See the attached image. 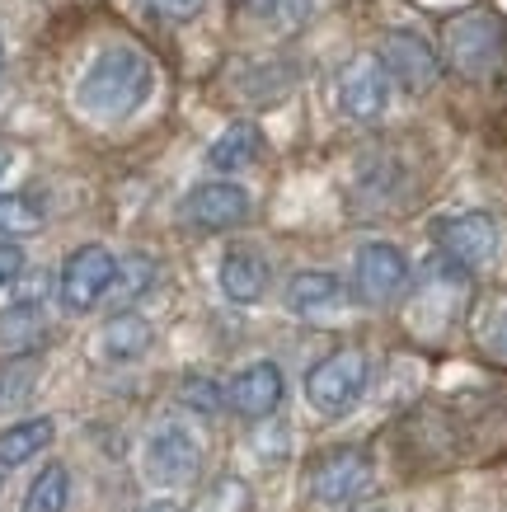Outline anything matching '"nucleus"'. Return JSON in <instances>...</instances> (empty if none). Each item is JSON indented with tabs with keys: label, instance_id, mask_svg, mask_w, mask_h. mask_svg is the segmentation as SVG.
Masks as SVG:
<instances>
[{
	"label": "nucleus",
	"instance_id": "2eb2a0df",
	"mask_svg": "<svg viewBox=\"0 0 507 512\" xmlns=\"http://www.w3.org/2000/svg\"><path fill=\"white\" fill-rule=\"evenodd\" d=\"M259 127L254 123H235L226 127L221 137L212 141V151H207V165H212L216 174H235V170H249L254 160H259Z\"/></svg>",
	"mask_w": 507,
	"mask_h": 512
},
{
	"label": "nucleus",
	"instance_id": "20e7f679",
	"mask_svg": "<svg viewBox=\"0 0 507 512\" xmlns=\"http://www.w3.org/2000/svg\"><path fill=\"white\" fill-rule=\"evenodd\" d=\"M113 278H118V259L104 245H80L66 259L62 278H57V296H62L66 311L80 315V311H90V306H99L104 292H113Z\"/></svg>",
	"mask_w": 507,
	"mask_h": 512
},
{
	"label": "nucleus",
	"instance_id": "9d476101",
	"mask_svg": "<svg viewBox=\"0 0 507 512\" xmlns=\"http://www.w3.org/2000/svg\"><path fill=\"white\" fill-rule=\"evenodd\" d=\"M202 466L198 442L184 433V428H160L146 447V470H151L155 484H188Z\"/></svg>",
	"mask_w": 507,
	"mask_h": 512
},
{
	"label": "nucleus",
	"instance_id": "b1692460",
	"mask_svg": "<svg viewBox=\"0 0 507 512\" xmlns=\"http://www.w3.org/2000/svg\"><path fill=\"white\" fill-rule=\"evenodd\" d=\"M146 10L155 19H165V24H188V19H198L207 10V0H146Z\"/></svg>",
	"mask_w": 507,
	"mask_h": 512
},
{
	"label": "nucleus",
	"instance_id": "412c9836",
	"mask_svg": "<svg viewBox=\"0 0 507 512\" xmlns=\"http://www.w3.org/2000/svg\"><path fill=\"white\" fill-rule=\"evenodd\" d=\"M33 376H38V362H10V367H0V414L29 400Z\"/></svg>",
	"mask_w": 507,
	"mask_h": 512
},
{
	"label": "nucleus",
	"instance_id": "c85d7f7f",
	"mask_svg": "<svg viewBox=\"0 0 507 512\" xmlns=\"http://www.w3.org/2000/svg\"><path fill=\"white\" fill-rule=\"evenodd\" d=\"M0 66H5V47H0Z\"/></svg>",
	"mask_w": 507,
	"mask_h": 512
},
{
	"label": "nucleus",
	"instance_id": "aec40b11",
	"mask_svg": "<svg viewBox=\"0 0 507 512\" xmlns=\"http://www.w3.org/2000/svg\"><path fill=\"white\" fill-rule=\"evenodd\" d=\"M43 226V202L29 193H0V235H33Z\"/></svg>",
	"mask_w": 507,
	"mask_h": 512
},
{
	"label": "nucleus",
	"instance_id": "bb28decb",
	"mask_svg": "<svg viewBox=\"0 0 507 512\" xmlns=\"http://www.w3.org/2000/svg\"><path fill=\"white\" fill-rule=\"evenodd\" d=\"M146 512H179V508H174V503H151Z\"/></svg>",
	"mask_w": 507,
	"mask_h": 512
},
{
	"label": "nucleus",
	"instance_id": "a878e982",
	"mask_svg": "<svg viewBox=\"0 0 507 512\" xmlns=\"http://www.w3.org/2000/svg\"><path fill=\"white\" fill-rule=\"evenodd\" d=\"M489 343H493V348H498V353H507V311H503V315H498V320H493V325H489Z\"/></svg>",
	"mask_w": 507,
	"mask_h": 512
},
{
	"label": "nucleus",
	"instance_id": "f8f14e48",
	"mask_svg": "<svg viewBox=\"0 0 507 512\" xmlns=\"http://www.w3.org/2000/svg\"><path fill=\"white\" fill-rule=\"evenodd\" d=\"M282 400V372L273 362H249L245 372L231 381V404L245 419H268Z\"/></svg>",
	"mask_w": 507,
	"mask_h": 512
},
{
	"label": "nucleus",
	"instance_id": "ddd939ff",
	"mask_svg": "<svg viewBox=\"0 0 507 512\" xmlns=\"http://www.w3.org/2000/svg\"><path fill=\"white\" fill-rule=\"evenodd\" d=\"M221 292L249 306V301H259L268 292V264H263L254 249H231L226 259H221Z\"/></svg>",
	"mask_w": 507,
	"mask_h": 512
},
{
	"label": "nucleus",
	"instance_id": "f03ea898",
	"mask_svg": "<svg viewBox=\"0 0 507 512\" xmlns=\"http://www.w3.org/2000/svg\"><path fill=\"white\" fill-rule=\"evenodd\" d=\"M503 19L493 15V10H461V15H451L442 24V52L446 62H451V71L456 76H489L493 66H498V57H503Z\"/></svg>",
	"mask_w": 507,
	"mask_h": 512
},
{
	"label": "nucleus",
	"instance_id": "f3484780",
	"mask_svg": "<svg viewBox=\"0 0 507 512\" xmlns=\"http://www.w3.org/2000/svg\"><path fill=\"white\" fill-rule=\"evenodd\" d=\"M52 419H24L15 423V428H5L0 433V466H24L29 456H38V451L52 442Z\"/></svg>",
	"mask_w": 507,
	"mask_h": 512
},
{
	"label": "nucleus",
	"instance_id": "7ed1b4c3",
	"mask_svg": "<svg viewBox=\"0 0 507 512\" xmlns=\"http://www.w3.org/2000/svg\"><path fill=\"white\" fill-rule=\"evenodd\" d=\"M367 353L362 348H338L329 353L324 362H315L306 376V400L310 409H320V414H348L357 400H362V390H367Z\"/></svg>",
	"mask_w": 507,
	"mask_h": 512
},
{
	"label": "nucleus",
	"instance_id": "4be33fe9",
	"mask_svg": "<svg viewBox=\"0 0 507 512\" xmlns=\"http://www.w3.org/2000/svg\"><path fill=\"white\" fill-rule=\"evenodd\" d=\"M179 400H184L188 409H198V414H216L226 395H221V386H216V381H207V376H188L184 390H179Z\"/></svg>",
	"mask_w": 507,
	"mask_h": 512
},
{
	"label": "nucleus",
	"instance_id": "423d86ee",
	"mask_svg": "<svg viewBox=\"0 0 507 512\" xmlns=\"http://www.w3.org/2000/svg\"><path fill=\"white\" fill-rule=\"evenodd\" d=\"M353 282H357V296H362L367 306H385V301H395V296L404 292V282H409V259H404L395 245L371 240V245L357 249Z\"/></svg>",
	"mask_w": 507,
	"mask_h": 512
},
{
	"label": "nucleus",
	"instance_id": "a211bd4d",
	"mask_svg": "<svg viewBox=\"0 0 507 512\" xmlns=\"http://www.w3.org/2000/svg\"><path fill=\"white\" fill-rule=\"evenodd\" d=\"M43 311L33 306V301H19V306H10V311L0 315V343L10 348V353H29V348H38L43 343Z\"/></svg>",
	"mask_w": 507,
	"mask_h": 512
},
{
	"label": "nucleus",
	"instance_id": "f257e3e1",
	"mask_svg": "<svg viewBox=\"0 0 507 512\" xmlns=\"http://www.w3.org/2000/svg\"><path fill=\"white\" fill-rule=\"evenodd\" d=\"M155 90V71L137 47H108L90 62L80 80V109L94 118H127Z\"/></svg>",
	"mask_w": 507,
	"mask_h": 512
},
{
	"label": "nucleus",
	"instance_id": "0eeeda50",
	"mask_svg": "<svg viewBox=\"0 0 507 512\" xmlns=\"http://www.w3.org/2000/svg\"><path fill=\"white\" fill-rule=\"evenodd\" d=\"M385 104H390V76H385L381 57H353L338 71V109L348 118L371 123L385 113Z\"/></svg>",
	"mask_w": 507,
	"mask_h": 512
},
{
	"label": "nucleus",
	"instance_id": "cd10ccee",
	"mask_svg": "<svg viewBox=\"0 0 507 512\" xmlns=\"http://www.w3.org/2000/svg\"><path fill=\"white\" fill-rule=\"evenodd\" d=\"M5 165H10V156H5V146H0V174H5Z\"/></svg>",
	"mask_w": 507,
	"mask_h": 512
},
{
	"label": "nucleus",
	"instance_id": "9b49d317",
	"mask_svg": "<svg viewBox=\"0 0 507 512\" xmlns=\"http://www.w3.org/2000/svg\"><path fill=\"white\" fill-rule=\"evenodd\" d=\"M184 212L202 231H231L249 217V193L240 184H198L188 193Z\"/></svg>",
	"mask_w": 507,
	"mask_h": 512
},
{
	"label": "nucleus",
	"instance_id": "393cba45",
	"mask_svg": "<svg viewBox=\"0 0 507 512\" xmlns=\"http://www.w3.org/2000/svg\"><path fill=\"white\" fill-rule=\"evenodd\" d=\"M19 273H24V249H19L15 240H5V245H0V287L15 282Z\"/></svg>",
	"mask_w": 507,
	"mask_h": 512
},
{
	"label": "nucleus",
	"instance_id": "39448f33",
	"mask_svg": "<svg viewBox=\"0 0 507 512\" xmlns=\"http://www.w3.org/2000/svg\"><path fill=\"white\" fill-rule=\"evenodd\" d=\"M437 249L456 268H484L498 254V221L489 212H456L437 226Z\"/></svg>",
	"mask_w": 507,
	"mask_h": 512
},
{
	"label": "nucleus",
	"instance_id": "dca6fc26",
	"mask_svg": "<svg viewBox=\"0 0 507 512\" xmlns=\"http://www.w3.org/2000/svg\"><path fill=\"white\" fill-rule=\"evenodd\" d=\"M99 343H104V357H113V362H132V357H141L146 348H151V325H146L141 315L123 311L104 325Z\"/></svg>",
	"mask_w": 507,
	"mask_h": 512
},
{
	"label": "nucleus",
	"instance_id": "5701e85b",
	"mask_svg": "<svg viewBox=\"0 0 507 512\" xmlns=\"http://www.w3.org/2000/svg\"><path fill=\"white\" fill-rule=\"evenodd\" d=\"M151 259H127L123 268H118V278H113V287H118V301H132V296H141L146 287H151Z\"/></svg>",
	"mask_w": 507,
	"mask_h": 512
},
{
	"label": "nucleus",
	"instance_id": "4468645a",
	"mask_svg": "<svg viewBox=\"0 0 507 512\" xmlns=\"http://www.w3.org/2000/svg\"><path fill=\"white\" fill-rule=\"evenodd\" d=\"M287 306H292L296 315H324V311H338L343 306V282L334 278V273H296L292 287H287Z\"/></svg>",
	"mask_w": 507,
	"mask_h": 512
},
{
	"label": "nucleus",
	"instance_id": "c756f323",
	"mask_svg": "<svg viewBox=\"0 0 507 512\" xmlns=\"http://www.w3.org/2000/svg\"><path fill=\"white\" fill-rule=\"evenodd\" d=\"M371 512H376V508H371Z\"/></svg>",
	"mask_w": 507,
	"mask_h": 512
},
{
	"label": "nucleus",
	"instance_id": "6e6552de",
	"mask_svg": "<svg viewBox=\"0 0 507 512\" xmlns=\"http://www.w3.org/2000/svg\"><path fill=\"white\" fill-rule=\"evenodd\" d=\"M381 66L390 80H400L404 90H428L432 80H437V52H432L428 38H418L409 29H395L385 33L381 43Z\"/></svg>",
	"mask_w": 507,
	"mask_h": 512
},
{
	"label": "nucleus",
	"instance_id": "6ab92c4d",
	"mask_svg": "<svg viewBox=\"0 0 507 512\" xmlns=\"http://www.w3.org/2000/svg\"><path fill=\"white\" fill-rule=\"evenodd\" d=\"M66 498H71V475H66V466H47L43 475L29 484L24 512H66Z\"/></svg>",
	"mask_w": 507,
	"mask_h": 512
},
{
	"label": "nucleus",
	"instance_id": "1a4fd4ad",
	"mask_svg": "<svg viewBox=\"0 0 507 512\" xmlns=\"http://www.w3.org/2000/svg\"><path fill=\"white\" fill-rule=\"evenodd\" d=\"M371 461L362 451H329L320 466L310 470V498L315 503H348L367 489Z\"/></svg>",
	"mask_w": 507,
	"mask_h": 512
}]
</instances>
